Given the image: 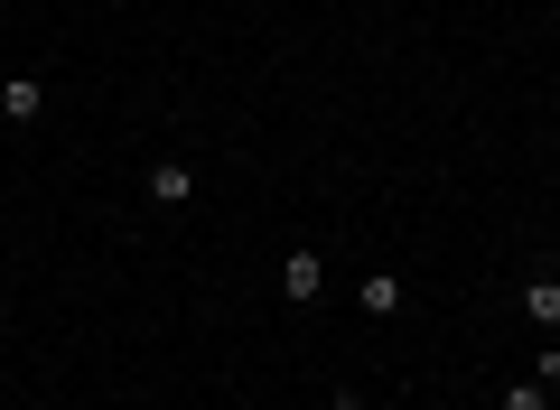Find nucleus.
I'll return each mask as SVG.
<instances>
[{
  "mask_svg": "<svg viewBox=\"0 0 560 410\" xmlns=\"http://www.w3.org/2000/svg\"><path fill=\"white\" fill-rule=\"evenodd\" d=\"M318 290H327V261H318V253H308V243H300V253L280 261V298H290V308H308V298H318Z\"/></svg>",
  "mask_w": 560,
  "mask_h": 410,
  "instance_id": "nucleus-1",
  "label": "nucleus"
},
{
  "mask_svg": "<svg viewBox=\"0 0 560 410\" xmlns=\"http://www.w3.org/2000/svg\"><path fill=\"white\" fill-rule=\"evenodd\" d=\"M47 113V84L38 75H10V84H0V121H38Z\"/></svg>",
  "mask_w": 560,
  "mask_h": 410,
  "instance_id": "nucleus-2",
  "label": "nucleus"
},
{
  "mask_svg": "<svg viewBox=\"0 0 560 410\" xmlns=\"http://www.w3.org/2000/svg\"><path fill=\"white\" fill-rule=\"evenodd\" d=\"M187 196H197V168L187 159H160L150 168V206H187Z\"/></svg>",
  "mask_w": 560,
  "mask_h": 410,
  "instance_id": "nucleus-3",
  "label": "nucleus"
},
{
  "mask_svg": "<svg viewBox=\"0 0 560 410\" xmlns=\"http://www.w3.org/2000/svg\"><path fill=\"white\" fill-rule=\"evenodd\" d=\"M523 317H533V327H560V271H533V280H523Z\"/></svg>",
  "mask_w": 560,
  "mask_h": 410,
  "instance_id": "nucleus-4",
  "label": "nucleus"
},
{
  "mask_svg": "<svg viewBox=\"0 0 560 410\" xmlns=\"http://www.w3.org/2000/svg\"><path fill=\"white\" fill-rule=\"evenodd\" d=\"M355 308H364V317H401V280H393V271L355 280Z\"/></svg>",
  "mask_w": 560,
  "mask_h": 410,
  "instance_id": "nucleus-5",
  "label": "nucleus"
},
{
  "mask_svg": "<svg viewBox=\"0 0 560 410\" xmlns=\"http://www.w3.org/2000/svg\"><path fill=\"white\" fill-rule=\"evenodd\" d=\"M504 410H551V383H504Z\"/></svg>",
  "mask_w": 560,
  "mask_h": 410,
  "instance_id": "nucleus-6",
  "label": "nucleus"
},
{
  "mask_svg": "<svg viewBox=\"0 0 560 410\" xmlns=\"http://www.w3.org/2000/svg\"><path fill=\"white\" fill-rule=\"evenodd\" d=\"M0 345H10V336H0Z\"/></svg>",
  "mask_w": 560,
  "mask_h": 410,
  "instance_id": "nucleus-7",
  "label": "nucleus"
},
{
  "mask_svg": "<svg viewBox=\"0 0 560 410\" xmlns=\"http://www.w3.org/2000/svg\"><path fill=\"white\" fill-rule=\"evenodd\" d=\"M0 280H10V271H0Z\"/></svg>",
  "mask_w": 560,
  "mask_h": 410,
  "instance_id": "nucleus-8",
  "label": "nucleus"
}]
</instances>
